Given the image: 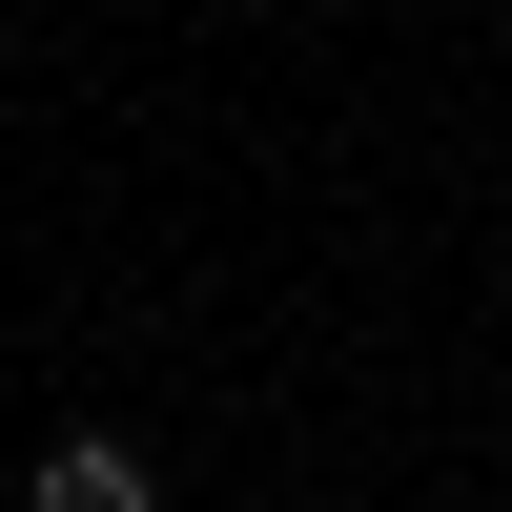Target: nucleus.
Instances as JSON below:
<instances>
[{"label": "nucleus", "mask_w": 512, "mask_h": 512, "mask_svg": "<svg viewBox=\"0 0 512 512\" xmlns=\"http://www.w3.org/2000/svg\"><path fill=\"white\" fill-rule=\"evenodd\" d=\"M21 512H164V472H144L123 431H62V451L21 472Z\"/></svg>", "instance_id": "nucleus-1"}]
</instances>
